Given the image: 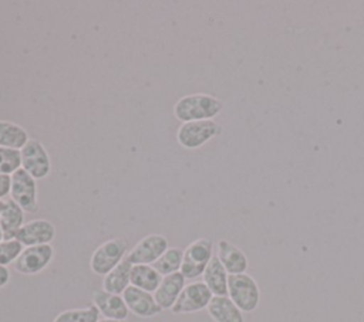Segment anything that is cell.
Here are the masks:
<instances>
[{"instance_id":"6da1fadb","label":"cell","mask_w":364,"mask_h":322,"mask_svg":"<svg viewBox=\"0 0 364 322\" xmlns=\"http://www.w3.org/2000/svg\"><path fill=\"white\" fill-rule=\"evenodd\" d=\"M223 109V102L209 94L196 92L183 95L173 105V115L183 122L206 121L218 116Z\"/></svg>"},{"instance_id":"7a4b0ae2","label":"cell","mask_w":364,"mask_h":322,"mask_svg":"<svg viewBox=\"0 0 364 322\" xmlns=\"http://www.w3.org/2000/svg\"><path fill=\"white\" fill-rule=\"evenodd\" d=\"M228 296L242 312H252L260 302V289L252 275L235 274L228 278Z\"/></svg>"},{"instance_id":"3957f363","label":"cell","mask_w":364,"mask_h":322,"mask_svg":"<svg viewBox=\"0 0 364 322\" xmlns=\"http://www.w3.org/2000/svg\"><path fill=\"white\" fill-rule=\"evenodd\" d=\"M222 133V126L213 119L206 121H192L183 122L176 132L178 143L185 149H198L206 142L219 136Z\"/></svg>"},{"instance_id":"277c9868","label":"cell","mask_w":364,"mask_h":322,"mask_svg":"<svg viewBox=\"0 0 364 322\" xmlns=\"http://www.w3.org/2000/svg\"><path fill=\"white\" fill-rule=\"evenodd\" d=\"M213 257V243L209 238H198L183 250L181 272L186 279H195L203 274Z\"/></svg>"},{"instance_id":"5b68a950","label":"cell","mask_w":364,"mask_h":322,"mask_svg":"<svg viewBox=\"0 0 364 322\" xmlns=\"http://www.w3.org/2000/svg\"><path fill=\"white\" fill-rule=\"evenodd\" d=\"M128 250V241L125 238H111L98 245L90 260V267L97 275H107L115 268L124 258Z\"/></svg>"},{"instance_id":"8992f818","label":"cell","mask_w":364,"mask_h":322,"mask_svg":"<svg viewBox=\"0 0 364 322\" xmlns=\"http://www.w3.org/2000/svg\"><path fill=\"white\" fill-rule=\"evenodd\" d=\"M20 159L21 169H24L36 180L47 177L51 172V160L48 152L37 139H28V142L20 149Z\"/></svg>"},{"instance_id":"52a82bcc","label":"cell","mask_w":364,"mask_h":322,"mask_svg":"<svg viewBox=\"0 0 364 322\" xmlns=\"http://www.w3.org/2000/svg\"><path fill=\"white\" fill-rule=\"evenodd\" d=\"M10 199L16 201L23 211L36 213L38 210L36 179L21 167L11 174Z\"/></svg>"},{"instance_id":"ba28073f","label":"cell","mask_w":364,"mask_h":322,"mask_svg":"<svg viewBox=\"0 0 364 322\" xmlns=\"http://www.w3.org/2000/svg\"><path fill=\"white\" fill-rule=\"evenodd\" d=\"M212 296V292L203 281H193L185 285L171 311L172 313H191L202 311L208 308Z\"/></svg>"},{"instance_id":"9c48e42d","label":"cell","mask_w":364,"mask_h":322,"mask_svg":"<svg viewBox=\"0 0 364 322\" xmlns=\"http://www.w3.org/2000/svg\"><path fill=\"white\" fill-rule=\"evenodd\" d=\"M168 248V240L164 235L148 234L134 245V248L127 254L125 258L132 265H152Z\"/></svg>"},{"instance_id":"30bf717a","label":"cell","mask_w":364,"mask_h":322,"mask_svg":"<svg viewBox=\"0 0 364 322\" xmlns=\"http://www.w3.org/2000/svg\"><path fill=\"white\" fill-rule=\"evenodd\" d=\"M53 255L54 250L50 244L26 247L14 261L13 267L17 272L23 275H34L43 271L50 264Z\"/></svg>"},{"instance_id":"8fae6325","label":"cell","mask_w":364,"mask_h":322,"mask_svg":"<svg viewBox=\"0 0 364 322\" xmlns=\"http://www.w3.org/2000/svg\"><path fill=\"white\" fill-rule=\"evenodd\" d=\"M55 237V227L51 221L44 218L31 220L24 223L18 230L16 240L20 241L26 247L31 245H43L50 244Z\"/></svg>"},{"instance_id":"7c38bea8","label":"cell","mask_w":364,"mask_h":322,"mask_svg":"<svg viewBox=\"0 0 364 322\" xmlns=\"http://www.w3.org/2000/svg\"><path fill=\"white\" fill-rule=\"evenodd\" d=\"M122 298H124L128 309L141 318H151V316L158 315L162 311L151 292L142 291L132 285H129L122 292Z\"/></svg>"},{"instance_id":"4fadbf2b","label":"cell","mask_w":364,"mask_h":322,"mask_svg":"<svg viewBox=\"0 0 364 322\" xmlns=\"http://www.w3.org/2000/svg\"><path fill=\"white\" fill-rule=\"evenodd\" d=\"M92 302L100 311V315H102L107 319L125 321L129 313V309L122 295H117V294H111L104 289H100L92 294Z\"/></svg>"},{"instance_id":"5bb4252c","label":"cell","mask_w":364,"mask_h":322,"mask_svg":"<svg viewBox=\"0 0 364 322\" xmlns=\"http://www.w3.org/2000/svg\"><path fill=\"white\" fill-rule=\"evenodd\" d=\"M185 281L186 278L182 275L181 271L162 278L159 287L154 292V298L161 309H171L173 306L179 294L186 285Z\"/></svg>"},{"instance_id":"9a60e30c","label":"cell","mask_w":364,"mask_h":322,"mask_svg":"<svg viewBox=\"0 0 364 322\" xmlns=\"http://www.w3.org/2000/svg\"><path fill=\"white\" fill-rule=\"evenodd\" d=\"M216 255L229 275L243 274V272H246V270L249 267L246 254L239 247H236L235 244H232L228 240H220L218 243V254Z\"/></svg>"},{"instance_id":"2e32d148","label":"cell","mask_w":364,"mask_h":322,"mask_svg":"<svg viewBox=\"0 0 364 322\" xmlns=\"http://www.w3.org/2000/svg\"><path fill=\"white\" fill-rule=\"evenodd\" d=\"M203 282L212 292V295L216 296H225L228 295V278L229 274L219 261L218 255H213L205 268L203 274Z\"/></svg>"},{"instance_id":"e0dca14e","label":"cell","mask_w":364,"mask_h":322,"mask_svg":"<svg viewBox=\"0 0 364 322\" xmlns=\"http://www.w3.org/2000/svg\"><path fill=\"white\" fill-rule=\"evenodd\" d=\"M206 309L209 316L215 322H245L242 311L233 304V301L228 295H213Z\"/></svg>"},{"instance_id":"ac0fdd59","label":"cell","mask_w":364,"mask_h":322,"mask_svg":"<svg viewBox=\"0 0 364 322\" xmlns=\"http://www.w3.org/2000/svg\"><path fill=\"white\" fill-rule=\"evenodd\" d=\"M23 209L11 199L4 200V207L0 214V228L3 231L4 240H14L18 230L24 224Z\"/></svg>"},{"instance_id":"d6986e66","label":"cell","mask_w":364,"mask_h":322,"mask_svg":"<svg viewBox=\"0 0 364 322\" xmlns=\"http://www.w3.org/2000/svg\"><path fill=\"white\" fill-rule=\"evenodd\" d=\"M132 264L124 258L115 268H112L102 279V289L111 294L122 295V292L131 285Z\"/></svg>"},{"instance_id":"ffe728a7","label":"cell","mask_w":364,"mask_h":322,"mask_svg":"<svg viewBox=\"0 0 364 322\" xmlns=\"http://www.w3.org/2000/svg\"><path fill=\"white\" fill-rule=\"evenodd\" d=\"M162 275L152 267L145 264L132 265L131 270V285L146 292H155L162 281Z\"/></svg>"},{"instance_id":"44dd1931","label":"cell","mask_w":364,"mask_h":322,"mask_svg":"<svg viewBox=\"0 0 364 322\" xmlns=\"http://www.w3.org/2000/svg\"><path fill=\"white\" fill-rule=\"evenodd\" d=\"M27 131L10 121L0 119V146L7 149L20 150L28 142Z\"/></svg>"},{"instance_id":"7402d4cb","label":"cell","mask_w":364,"mask_h":322,"mask_svg":"<svg viewBox=\"0 0 364 322\" xmlns=\"http://www.w3.org/2000/svg\"><path fill=\"white\" fill-rule=\"evenodd\" d=\"M182 260H183V250L178 248V247H172L168 248L154 264L152 267L162 275H171L173 272L181 271V265H182Z\"/></svg>"},{"instance_id":"603a6c76","label":"cell","mask_w":364,"mask_h":322,"mask_svg":"<svg viewBox=\"0 0 364 322\" xmlns=\"http://www.w3.org/2000/svg\"><path fill=\"white\" fill-rule=\"evenodd\" d=\"M98 321H100V311L92 304L85 308L63 311L54 318L53 322H98Z\"/></svg>"},{"instance_id":"cb8c5ba5","label":"cell","mask_w":364,"mask_h":322,"mask_svg":"<svg viewBox=\"0 0 364 322\" xmlns=\"http://www.w3.org/2000/svg\"><path fill=\"white\" fill-rule=\"evenodd\" d=\"M20 167H21L20 150L0 146V174L11 176Z\"/></svg>"},{"instance_id":"d4e9b609","label":"cell","mask_w":364,"mask_h":322,"mask_svg":"<svg viewBox=\"0 0 364 322\" xmlns=\"http://www.w3.org/2000/svg\"><path fill=\"white\" fill-rule=\"evenodd\" d=\"M23 251V244L14 240H3L0 243V265L7 267L9 264H14L17 257Z\"/></svg>"},{"instance_id":"484cf974","label":"cell","mask_w":364,"mask_h":322,"mask_svg":"<svg viewBox=\"0 0 364 322\" xmlns=\"http://www.w3.org/2000/svg\"><path fill=\"white\" fill-rule=\"evenodd\" d=\"M10 187H11V176L0 174V200L4 199L7 194H10Z\"/></svg>"},{"instance_id":"4316f807","label":"cell","mask_w":364,"mask_h":322,"mask_svg":"<svg viewBox=\"0 0 364 322\" xmlns=\"http://www.w3.org/2000/svg\"><path fill=\"white\" fill-rule=\"evenodd\" d=\"M10 279V271L7 270V267L0 265V288L4 287Z\"/></svg>"},{"instance_id":"83f0119b","label":"cell","mask_w":364,"mask_h":322,"mask_svg":"<svg viewBox=\"0 0 364 322\" xmlns=\"http://www.w3.org/2000/svg\"><path fill=\"white\" fill-rule=\"evenodd\" d=\"M98 322H127V321H119V319H107V318H104V319H100Z\"/></svg>"},{"instance_id":"f1b7e54d","label":"cell","mask_w":364,"mask_h":322,"mask_svg":"<svg viewBox=\"0 0 364 322\" xmlns=\"http://www.w3.org/2000/svg\"><path fill=\"white\" fill-rule=\"evenodd\" d=\"M3 207H4V200H0V214L3 211Z\"/></svg>"},{"instance_id":"f546056e","label":"cell","mask_w":364,"mask_h":322,"mask_svg":"<svg viewBox=\"0 0 364 322\" xmlns=\"http://www.w3.org/2000/svg\"><path fill=\"white\" fill-rule=\"evenodd\" d=\"M3 240H4V238H3V231H1V228H0V243H1Z\"/></svg>"}]
</instances>
